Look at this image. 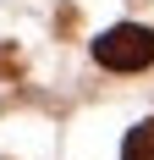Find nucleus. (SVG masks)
I'll return each mask as SVG.
<instances>
[{
  "mask_svg": "<svg viewBox=\"0 0 154 160\" xmlns=\"http://www.w3.org/2000/svg\"><path fill=\"white\" fill-rule=\"evenodd\" d=\"M94 61L110 66V72H143V66H154V28H138V22L105 28L94 39Z\"/></svg>",
  "mask_w": 154,
  "mask_h": 160,
  "instance_id": "nucleus-1",
  "label": "nucleus"
},
{
  "mask_svg": "<svg viewBox=\"0 0 154 160\" xmlns=\"http://www.w3.org/2000/svg\"><path fill=\"white\" fill-rule=\"evenodd\" d=\"M121 160H154V122H138V127L127 132V149Z\"/></svg>",
  "mask_w": 154,
  "mask_h": 160,
  "instance_id": "nucleus-2",
  "label": "nucleus"
}]
</instances>
